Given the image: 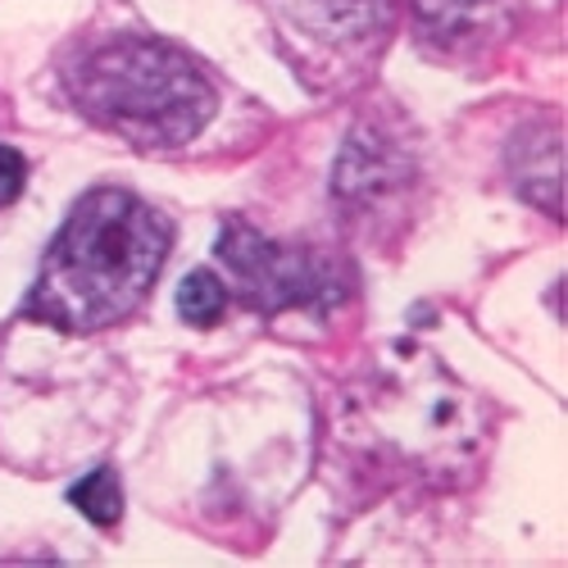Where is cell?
<instances>
[{
	"label": "cell",
	"instance_id": "cell-1",
	"mask_svg": "<svg viewBox=\"0 0 568 568\" xmlns=\"http://www.w3.org/2000/svg\"><path fill=\"white\" fill-rule=\"evenodd\" d=\"M173 227L160 210L119 186L87 192L45 251L28 314L64 333H97L146 301L169 260Z\"/></svg>",
	"mask_w": 568,
	"mask_h": 568
},
{
	"label": "cell",
	"instance_id": "cell-2",
	"mask_svg": "<svg viewBox=\"0 0 568 568\" xmlns=\"http://www.w3.org/2000/svg\"><path fill=\"white\" fill-rule=\"evenodd\" d=\"M73 105L132 146H182L214 119V87L192 55L160 37L119 32L64 69Z\"/></svg>",
	"mask_w": 568,
	"mask_h": 568
},
{
	"label": "cell",
	"instance_id": "cell-3",
	"mask_svg": "<svg viewBox=\"0 0 568 568\" xmlns=\"http://www.w3.org/2000/svg\"><path fill=\"white\" fill-rule=\"evenodd\" d=\"M219 255L232 268L236 287L246 292L251 305L260 310H287L296 301H310L318 292V277L310 273L305 255L287 251V246H273L268 236L251 232L246 223H227L219 236Z\"/></svg>",
	"mask_w": 568,
	"mask_h": 568
},
{
	"label": "cell",
	"instance_id": "cell-4",
	"mask_svg": "<svg viewBox=\"0 0 568 568\" xmlns=\"http://www.w3.org/2000/svg\"><path fill=\"white\" fill-rule=\"evenodd\" d=\"M287 32H301L310 45L351 51L387 28V0H264Z\"/></svg>",
	"mask_w": 568,
	"mask_h": 568
},
{
	"label": "cell",
	"instance_id": "cell-5",
	"mask_svg": "<svg viewBox=\"0 0 568 568\" xmlns=\"http://www.w3.org/2000/svg\"><path fill=\"white\" fill-rule=\"evenodd\" d=\"M505 6V0H414V10L433 37H478L487 28V19Z\"/></svg>",
	"mask_w": 568,
	"mask_h": 568
},
{
	"label": "cell",
	"instance_id": "cell-6",
	"mask_svg": "<svg viewBox=\"0 0 568 568\" xmlns=\"http://www.w3.org/2000/svg\"><path fill=\"white\" fill-rule=\"evenodd\" d=\"M69 505H78V514H87L97 528L119 524V514H123V487L114 478V468H91L82 483L69 487Z\"/></svg>",
	"mask_w": 568,
	"mask_h": 568
},
{
	"label": "cell",
	"instance_id": "cell-7",
	"mask_svg": "<svg viewBox=\"0 0 568 568\" xmlns=\"http://www.w3.org/2000/svg\"><path fill=\"white\" fill-rule=\"evenodd\" d=\"M223 301H227V292H223V282L210 268L186 273L182 287H178V314L186 323H196V327H210L223 314Z\"/></svg>",
	"mask_w": 568,
	"mask_h": 568
},
{
	"label": "cell",
	"instance_id": "cell-8",
	"mask_svg": "<svg viewBox=\"0 0 568 568\" xmlns=\"http://www.w3.org/2000/svg\"><path fill=\"white\" fill-rule=\"evenodd\" d=\"M23 182H28V164L19 151L0 146V205H14L23 196Z\"/></svg>",
	"mask_w": 568,
	"mask_h": 568
}]
</instances>
